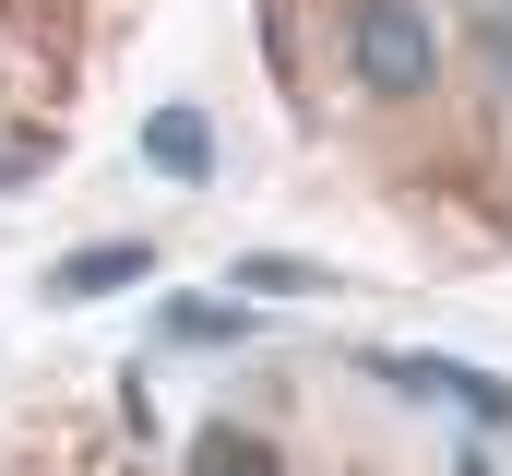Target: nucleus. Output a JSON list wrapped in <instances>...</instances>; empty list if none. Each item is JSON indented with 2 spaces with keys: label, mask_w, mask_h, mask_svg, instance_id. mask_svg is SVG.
<instances>
[{
  "label": "nucleus",
  "mask_w": 512,
  "mask_h": 476,
  "mask_svg": "<svg viewBox=\"0 0 512 476\" xmlns=\"http://www.w3.org/2000/svg\"><path fill=\"white\" fill-rule=\"evenodd\" d=\"M346 48H358V84L370 96H429V72H441V24L417 0H358Z\"/></svg>",
  "instance_id": "f257e3e1"
},
{
  "label": "nucleus",
  "mask_w": 512,
  "mask_h": 476,
  "mask_svg": "<svg viewBox=\"0 0 512 476\" xmlns=\"http://www.w3.org/2000/svg\"><path fill=\"white\" fill-rule=\"evenodd\" d=\"M370 381L417 393V405H453V417H477V429H501V417H512V381L465 369V357H405V346H370Z\"/></svg>",
  "instance_id": "f03ea898"
},
{
  "label": "nucleus",
  "mask_w": 512,
  "mask_h": 476,
  "mask_svg": "<svg viewBox=\"0 0 512 476\" xmlns=\"http://www.w3.org/2000/svg\"><path fill=\"white\" fill-rule=\"evenodd\" d=\"M131 143H143V167H155V179H179V191H203V179H215V119H203V108H155Z\"/></svg>",
  "instance_id": "7ed1b4c3"
},
{
  "label": "nucleus",
  "mask_w": 512,
  "mask_h": 476,
  "mask_svg": "<svg viewBox=\"0 0 512 476\" xmlns=\"http://www.w3.org/2000/svg\"><path fill=\"white\" fill-rule=\"evenodd\" d=\"M155 274V238H96V250H72L60 274H48V298H120Z\"/></svg>",
  "instance_id": "20e7f679"
},
{
  "label": "nucleus",
  "mask_w": 512,
  "mask_h": 476,
  "mask_svg": "<svg viewBox=\"0 0 512 476\" xmlns=\"http://www.w3.org/2000/svg\"><path fill=\"white\" fill-rule=\"evenodd\" d=\"M155 334L167 346H251V298H167Z\"/></svg>",
  "instance_id": "39448f33"
},
{
  "label": "nucleus",
  "mask_w": 512,
  "mask_h": 476,
  "mask_svg": "<svg viewBox=\"0 0 512 476\" xmlns=\"http://www.w3.org/2000/svg\"><path fill=\"white\" fill-rule=\"evenodd\" d=\"M239 298H334V274H322V262H286V250H262V262H239Z\"/></svg>",
  "instance_id": "423d86ee"
},
{
  "label": "nucleus",
  "mask_w": 512,
  "mask_h": 476,
  "mask_svg": "<svg viewBox=\"0 0 512 476\" xmlns=\"http://www.w3.org/2000/svg\"><path fill=\"white\" fill-rule=\"evenodd\" d=\"M191 476H274V453H262V441H239V429H215V441L191 453Z\"/></svg>",
  "instance_id": "0eeeda50"
}]
</instances>
